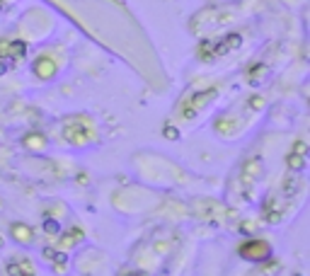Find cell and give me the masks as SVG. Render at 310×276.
<instances>
[{"mask_svg": "<svg viewBox=\"0 0 310 276\" xmlns=\"http://www.w3.org/2000/svg\"><path fill=\"white\" fill-rule=\"evenodd\" d=\"M238 254L243 259H250V262H264L272 257V247L266 240H247V243L240 245Z\"/></svg>", "mask_w": 310, "mask_h": 276, "instance_id": "obj_1", "label": "cell"}, {"mask_svg": "<svg viewBox=\"0 0 310 276\" xmlns=\"http://www.w3.org/2000/svg\"><path fill=\"white\" fill-rule=\"evenodd\" d=\"M44 228H46V230H49V232H56V230H58V228H56V223H51V221H46V225H44Z\"/></svg>", "mask_w": 310, "mask_h": 276, "instance_id": "obj_2", "label": "cell"}, {"mask_svg": "<svg viewBox=\"0 0 310 276\" xmlns=\"http://www.w3.org/2000/svg\"><path fill=\"white\" fill-rule=\"evenodd\" d=\"M0 247H3V238H0Z\"/></svg>", "mask_w": 310, "mask_h": 276, "instance_id": "obj_3", "label": "cell"}]
</instances>
